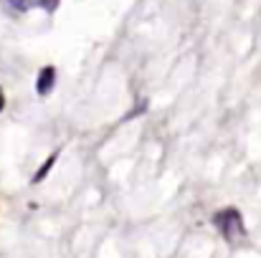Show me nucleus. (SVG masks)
I'll return each mask as SVG.
<instances>
[{"instance_id": "obj_1", "label": "nucleus", "mask_w": 261, "mask_h": 258, "mask_svg": "<svg viewBox=\"0 0 261 258\" xmlns=\"http://www.w3.org/2000/svg\"><path fill=\"white\" fill-rule=\"evenodd\" d=\"M213 223L223 231L226 238H233V236H244L246 228H244V220H241V213L236 208H226L223 213L213 215Z\"/></svg>"}, {"instance_id": "obj_2", "label": "nucleus", "mask_w": 261, "mask_h": 258, "mask_svg": "<svg viewBox=\"0 0 261 258\" xmlns=\"http://www.w3.org/2000/svg\"><path fill=\"white\" fill-rule=\"evenodd\" d=\"M56 84V69L54 66H43L41 69V74H38V81H36V89H38V94L41 96H46L51 89Z\"/></svg>"}, {"instance_id": "obj_3", "label": "nucleus", "mask_w": 261, "mask_h": 258, "mask_svg": "<svg viewBox=\"0 0 261 258\" xmlns=\"http://www.w3.org/2000/svg\"><path fill=\"white\" fill-rule=\"evenodd\" d=\"M56 157H59V152H54V155H51V157H48V160L43 162V167H41V170H38V175L33 177L36 182H38V180H43V177L48 175V170H51V167H54V162H56Z\"/></svg>"}, {"instance_id": "obj_4", "label": "nucleus", "mask_w": 261, "mask_h": 258, "mask_svg": "<svg viewBox=\"0 0 261 258\" xmlns=\"http://www.w3.org/2000/svg\"><path fill=\"white\" fill-rule=\"evenodd\" d=\"M8 5H10V8H15V10H28V5H31V3H28V0H8Z\"/></svg>"}, {"instance_id": "obj_5", "label": "nucleus", "mask_w": 261, "mask_h": 258, "mask_svg": "<svg viewBox=\"0 0 261 258\" xmlns=\"http://www.w3.org/2000/svg\"><path fill=\"white\" fill-rule=\"evenodd\" d=\"M59 0H41V5H46V10H54Z\"/></svg>"}, {"instance_id": "obj_6", "label": "nucleus", "mask_w": 261, "mask_h": 258, "mask_svg": "<svg viewBox=\"0 0 261 258\" xmlns=\"http://www.w3.org/2000/svg\"><path fill=\"white\" fill-rule=\"evenodd\" d=\"M3 106H5V94H3V89H0V111H3Z\"/></svg>"}]
</instances>
